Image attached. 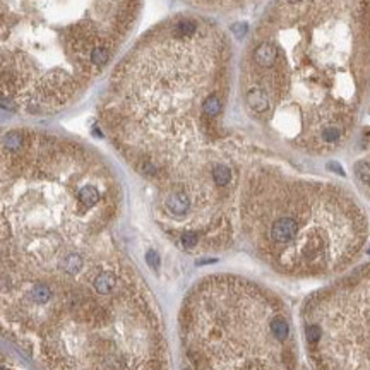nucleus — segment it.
<instances>
[{
	"mask_svg": "<svg viewBox=\"0 0 370 370\" xmlns=\"http://www.w3.org/2000/svg\"><path fill=\"white\" fill-rule=\"evenodd\" d=\"M115 213L95 151L0 129V334L43 360L131 310L142 286L108 235Z\"/></svg>",
	"mask_w": 370,
	"mask_h": 370,
	"instance_id": "1",
	"label": "nucleus"
},
{
	"mask_svg": "<svg viewBox=\"0 0 370 370\" xmlns=\"http://www.w3.org/2000/svg\"><path fill=\"white\" fill-rule=\"evenodd\" d=\"M139 0H0V108L50 115L105 70Z\"/></svg>",
	"mask_w": 370,
	"mask_h": 370,
	"instance_id": "2",
	"label": "nucleus"
},
{
	"mask_svg": "<svg viewBox=\"0 0 370 370\" xmlns=\"http://www.w3.org/2000/svg\"><path fill=\"white\" fill-rule=\"evenodd\" d=\"M266 302L235 278L202 281L182 312V370H293L295 355L261 321Z\"/></svg>",
	"mask_w": 370,
	"mask_h": 370,
	"instance_id": "3",
	"label": "nucleus"
},
{
	"mask_svg": "<svg viewBox=\"0 0 370 370\" xmlns=\"http://www.w3.org/2000/svg\"><path fill=\"white\" fill-rule=\"evenodd\" d=\"M298 221L292 216H281L271 223L269 228V240L276 245H286L293 242L298 235Z\"/></svg>",
	"mask_w": 370,
	"mask_h": 370,
	"instance_id": "4",
	"label": "nucleus"
},
{
	"mask_svg": "<svg viewBox=\"0 0 370 370\" xmlns=\"http://www.w3.org/2000/svg\"><path fill=\"white\" fill-rule=\"evenodd\" d=\"M247 105L256 113H264L269 108V96L259 86H254L247 91Z\"/></svg>",
	"mask_w": 370,
	"mask_h": 370,
	"instance_id": "5",
	"label": "nucleus"
},
{
	"mask_svg": "<svg viewBox=\"0 0 370 370\" xmlns=\"http://www.w3.org/2000/svg\"><path fill=\"white\" fill-rule=\"evenodd\" d=\"M276 59H278V52L269 43H262V45H259L254 50V62H256V66L262 67V69L272 67L276 64Z\"/></svg>",
	"mask_w": 370,
	"mask_h": 370,
	"instance_id": "6",
	"label": "nucleus"
},
{
	"mask_svg": "<svg viewBox=\"0 0 370 370\" xmlns=\"http://www.w3.org/2000/svg\"><path fill=\"white\" fill-rule=\"evenodd\" d=\"M269 326H271V331L278 339L286 341L290 336V324L283 315H272L271 321H269Z\"/></svg>",
	"mask_w": 370,
	"mask_h": 370,
	"instance_id": "7",
	"label": "nucleus"
},
{
	"mask_svg": "<svg viewBox=\"0 0 370 370\" xmlns=\"http://www.w3.org/2000/svg\"><path fill=\"white\" fill-rule=\"evenodd\" d=\"M343 135V131L337 125H326L321 131V139L328 144H333V142H337Z\"/></svg>",
	"mask_w": 370,
	"mask_h": 370,
	"instance_id": "8",
	"label": "nucleus"
},
{
	"mask_svg": "<svg viewBox=\"0 0 370 370\" xmlns=\"http://www.w3.org/2000/svg\"><path fill=\"white\" fill-rule=\"evenodd\" d=\"M321 336H322V329L317 322H315V324H308L307 328H305V337H307V343L310 344V346L312 344H317Z\"/></svg>",
	"mask_w": 370,
	"mask_h": 370,
	"instance_id": "9",
	"label": "nucleus"
},
{
	"mask_svg": "<svg viewBox=\"0 0 370 370\" xmlns=\"http://www.w3.org/2000/svg\"><path fill=\"white\" fill-rule=\"evenodd\" d=\"M355 173L360 178L364 184H370V165L365 163V161H360V163L355 165Z\"/></svg>",
	"mask_w": 370,
	"mask_h": 370,
	"instance_id": "10",
	"label": "nucleus"
},
{
	"mask_svg": "<svg viewBox=\"0 0 370 370\" xmlns=\"http://www.w3.org/2000/svg\"><path fill=\"white\" fill-rule=\"evenodd\" d=\"M328 168H329L331 171H336V173L339 175V177H344V170L339 167V163H336V161H331V163H328Z\"/></svg>",
	"mask_w": 370,
	"mask_h": 370,
	"instance_id": "11",
	"label": "nucleus"
},
{
	"mask_svg": "<svg viewBox=\"0 0 370 370\" xmlns=\"http://www.w3.org/2000/svg\"><path fill=\"white\" fill-rule=\"evenodd\" d=\"M146 259H148L149 264H151V266H154V268H156V266H158V262H160V257H158V254L154 252V250H149V252H148V256H146Z\"/></svg>",
	"mask_w": 370,
	"mask_h": 370,
	"instance_id": "12",
	"label": "nucleus"
},
{
	"mask_svg": "<svg viewBox=\"0 0 370 370\" xmlns=\"http://www.w3.org/2000/svg\"><path fill=\"white\" fill-rule=\"evenodd\" d=\"M247 31V26L245 24H238V26H233V33H236L238 36H243Z\"/></svg>",
	"mask_w": 370,
	"mask_h": 370,
	"instance_id": "13",
	"label": "nucleus"
},
{
	"mask_svg": "<svg viewBox=\"0 0 370 370\" xmlns=\"http://www.w3.org/2000/svg\"><path fill=\"white\" fill-rule=\"evenodd\" d=\"M369 254H370V249H369Z\"/></svg>",
	"mask_w": 370,
	"mask_h": 370,
	"instance_id": "14",
	"label": "nucleus"
}]
</instances>
